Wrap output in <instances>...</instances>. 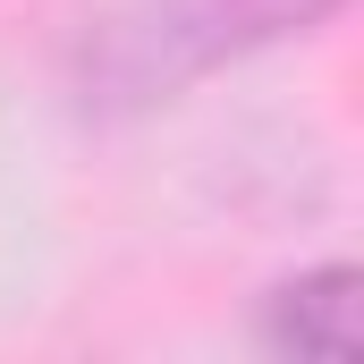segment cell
I'll use <instances>...</instances> for the list:
<instances>
[{
	"mask_svg": "<svg viewBox=\"0 0 364 364\" xmlns=\"http://www.w3.org/2000/svg\"><path fill=\"white\" fill-rule=\"evenodd\" d=\"M348 0H127L85 43V102L93 110H153L263 43L314 34Z\"/></svg>",
	"mask_w": 364,
	"mask_h": 364,
	"instance_id": "cell-1",
	"label": "cell"
},
{
	"mask_svg": "<svg viewBox=\"0 0 364 364\" xmlns=\"http://www.w3.org/2000/svg\"><path fill=\"white\" fill-rule=\"evenodd\" d=\"M272 339L296 356H356V272H305L272 296Z\"/></svg>",
	"mask_w": 364,
	"mask_h": 364,
	"instance_id": "cell-2",
	"label": "cell"
}]
</instances>
